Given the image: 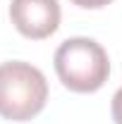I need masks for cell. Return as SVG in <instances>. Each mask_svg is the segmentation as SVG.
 <instances>
[{"label":"cell","mask_w":122,"mask_h":124,"mask_svg":"<svg viewBox=\"0 0 122 124\" xmlns=\"http://www.w3.org/2000/svg\"><path fill=\"white\" fill-rule=\"evenodd\" d=\"M10 19L15 29L31 41L53 36L60 26V2L58 0H12Z\"/></svg>","instance_id":"3957f363"},{"label":"cell","mask_w":122,"mask_h":124,"mask_svg":"<svg viewBox=\"0 0 122 124\" xmlns=\"http://www.w3.org/2000/svg\"><path fill=\"white\" fill-rule=\"evenodd\" d=\"M55 74L65 88L74 93L98 91L110 77V60L105 48L86 36H74L62 41L55 50Z\"/></svg>","instance_id":"6da1fadb"},{"label":"cell","mask_w":122,"mask_h":124,"mask_svg":"<svg viewBox=\"0 0 122 124\" xmlns=\"http://www.w3.org/2000/svg\"><path fill=\"white\" fill-rule=\"evenodd\" d=\"M110 112H113V119H115V124H122V86L115 91V95H113Z\"/></svg>","instance_id":"277c9868"},{"label":"cell","mask_w":122,"mask_h":124,"mask_svg":"<svg viewBox=\"0 0 122 124\" xmlns=\"http://www.w3.org/2000/svg\"><path fill=\"white\" fill-rule=\"evenodd\" d=\"M48 100V81L38 67L22 60L0 64V117L29 122Z\"/></svg>","instance_id":"7a4b0ae2"},{"label":"cell","mask_w":122,"mask_h":124,"mask_svg":"<svg viewBox=\"0 0 122 124\" xmlns=\"http://www.w3.org/2000/svg\"><path fill=\"white\" fill-rule=\"evenodd\" d=\"M72 2L77 7H84V10H101V7H105L113 0H72Z\"/></svg>","instance_id":"5b68a950"}]
</instances>
